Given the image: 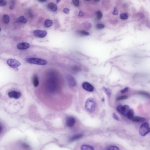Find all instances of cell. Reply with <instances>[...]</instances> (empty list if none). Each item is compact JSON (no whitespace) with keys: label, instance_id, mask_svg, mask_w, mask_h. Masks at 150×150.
Instances as JSON below:
<instances>
[{"label":"cell","instance_id":"6da1fadb","mask_svg":"<svg viewBox=\"0 0 150 150\" xmlns=\"http://www.w3.org/2000/svg\"><path fill=\"white\" fill-rule=\"evenodd\" d=\"M59 87L58 75L54 71H51L48 74L46 82V87L50 93H54L57 90Z\"/></svg>","mask_w":150,"mask_h":150},{"label":"cell","instance_id":"7a4b0ae2","mask_svg":"<svg viewBox=\"0 0 150 150\" xmlns=\"http://www.w3.org/2000/svg\"><path fill=\"white\" fill-rule=\"evenodd\" d=\"M96 106V102L92 98H89L86 100L85 104V108L88 112H92L95 111Z\"/></svg>","mask_w":150,"mask_h":150},{"label":"cell","instance_id":"3957f363","mask_svg":"<svg viewBox=\"0 0 150 150\" xmlns=\"http://www.w3.org/2000/svg\"><path fill=\"white\" fill-rule=\"evenodd\" d=\"M27 61L30 64L40 65H45L47 64L46 60L38 58H28L27 59Z\"/></svg>","mask_w":150,"mask_h":150},{"label":"cell","instance_id":"277c9868","mask_svg":"<svg viewBox=\"0 0 150 150\" xmlns=\"http://www.w3.org/2000/svg\"><path fill=\"white\" fill-rule=\"evenodd\" d=\"M150 132V127L149 124L147 123H145L142 124L140 127L139 133L141 136H145Z\"/></svg>","mask_w":150,"mask_h":150},{"label":"cell","instance_id":"5b68a950","mask_svg":"<svg viewBox=\"0 0 150 150\" xmlns=\"http://www.w3.org/2000/svg\"><path fill=\"white\" fill-rule=\"evenodd\" d=\"M130 110V107L127 105H125L124 106H120L117 107V110L118 112L121 114L126 116H127Z\"/></svg>","mask_w":150,"mask_h":150},{"label":"cell","instance_id":"8992f818","mask_svg":"<svg viewBox=\"0 0 150 150\" xmlns=\"http://www.w3.org/2000/svg\"><path fill=\"white\" fill-rule=\"evenodd\" d=\"M7 64L9 66L13 68H16L20 66L21 64L18 60L14 59H9L7 61Z\"/></svg>","mask_w":150,"mask_h":150},{"label":"cell","instance_id":"52a82bcc","mask_svg":"<svg viewBox=\"0 0 150 150\" xmlns=\"http://www.w3.org/2000/svg\"><path fill=\"white\" fill-rule=\"evenodd\" d=\"M75 123L76 120L73 117L69 116L66 119V123L67 126L68 127H73L75 126Z\"/></svg>","mask_w":150,"mask_h":150},{"label":"cell","instance_id":"ba28073f","mask_svg":"<svg viewBox=\"0 0 150 150\" xmlns=\"http://www.w3.org/2000/svg\"><path fill=\"white\" fill-rule=\"evenodd\" d=\"M82 86L83 88L87 91L91 92L94 91L93 86L90 83L87 82H85L83 83Z\"/></svg>","mask_w":150,"mask_h":150},{"label":"cell","instance_id":"9c48e42d","mask_svg":"<svg viewBox=\"0 0 150 150\" xmlns=\"http://www.w3.org/2000/svg\"><path fill=\"white\" fill-rule=\"evenodd\" d=\"M34 34L38 37L43 38L46 36L47 32L45 30H35L34 31Z\"/></svg>","mask_w":150,"mask_h":150},{"label":"cell","instance_id":"30bf717a","mask_svg":"<svg viewBox=\"0 0 150 150\" xmlns=\"http://www.w3.org/2000/svg\"><path fill=\"white\" fill-rule=\"evenodd\" d=\"M68 84L71 87H74L76 86V82L75 79L71 75H68L67 77Z\"/></svg>","mask_w":150,"mask_h":150},{"label":"cell","instance_id":"8fae6325","mask_svg":"<svg viewBox=\"0 0 150 150\" xmlns=\"http://www.w3.org/2000/svg\"><path fill=\"white\" fill-rule=\"evenodd\" d=\"M8 95L10 98L18 99L21 96V94L19 92L13 91L9 92Z\"/></svg>","mask_w":150,"mask_h":150},{"label":"cell","instance_id":"7c38bea8","mask_svg":"<svg viewBox=\"0 0 150 150\" xmlns=\"http://www.w3.org/2000/svg\"><path fill=\"white\" fill-rule=\"evenodd\" d=\"M30 45L27 43L23 42L19 43L17 45V48L21 50H24L29 48Z\"/></svg>","mask_w":150,"mask_h":150},{"label":"cell","instance_id":"4fadbf2b","mask_svg":"<svg viewBox=\"0 0 150 150\" xmlns=\"http://www.w3.org/2000/svg\"><path fill=\"white\" fill-rule=\"evenodd\" d=\"M83 135L81 133L74 135L70 137L69 139V141L70 142H73L74 141L81 138L83 137Z\"/></svg>","mask_w":150,"mask_h":150},{"label":"cell","instance_id":"5bb4252c","mask_svg":"<svg viewBox=\"0 0 150 150\" xmlns=\"http://www.w3.org/2000/svg\"><path fill=\"white\" fill-rule=\"evenodd\" d=\"M48 8L53 12H56L57 9V7L56 5L53 3H50L48 4Z\"/></svg>","mask_w":150,"mask_h":150},{"label":"cell","instance_id":"9a60e30c","mask_svg":"<svg viewBox=\"0 0 150 150\" xmlns=\"http://www.w3.org/2000/svg\"><path fill=\"white\" fill-rule=\"evenodd\" d=\"M81 150H94V147L92 146L87 145H82L80 147Z\"/></svg>","mask_w":150,"mask_h":150},{"label":"cell","instance_id":"2e32d148","mask_svg":"<svg viewBox=\"0 0 150 150\" xmlns=\"http://www.w3.org/2000/svg\"><path fill=\"white\" fill-rule=\"evenodd\" d=\"M33 85L35 87H37L39 85L38 77L36 75H34L33 77Z\"/></svg>","mask_w":150,"mask_h":150},{"label":"cell","instance_id":"e0dca14e","mask_svg":"<svg viewBox=\"0 0 150 150\" xmlns=\"http://www.w3.org/2000/svg\"><path fill=\"white\" fill-rule=\"evenodd\" d=\"M132 120L134 122H142L145 121V119L143 118L136 116L132 118Z\"/></svg>","mask_w":150,"mask_h":150},{"label":"cell","instance_id":"ac0fdd59","mask_svg":"<svg viewBox=\"0 0 150 150\" xmlns=\"http://www.w3.org/2000/svg\"><path fill=\"white\" fill-rule=\"evenodd\" d=\"M17 22L19 23H26L27 22V20L24 16H21L17 19Z\"/></svg>","mask_w":150,"mask_h":150},{"label":"cell","instance_id":"d6986e66","mask_svg":"<svg viewBox=\"0 0 150 150\" xmlns=\"http://www.w3.org/2000/svg\"><path fill=\"white\" fill-rule=\"evenodd\" d=\"M103 89L105 93L106 94V95H107L109 97L110 96H111V91L110 89L109 88H107L105 87H103Z\"/></svg>","mask_w":150,"mask_h":150},{"label":"cell","instance_id":"ffe728a7","mask_svg":"<svg viewBox=\"0 0 150 150\" xmlns=\"http://www.w3.org/2000/svg\"><path fill=\"white\" fill-rule=\"evenodd\" d=\"M134 114V111L133 109H131L129 111L127 116L129 119H132L133 117Z\"/></svg>","mask_w":150,"mask_h":150},{"label":"cell","instance_id":"44dd1931","mask_svg":"<svg viewBox=\"0 0 150 150\" xmlns=\"http://www.w3.org/2000/svg\"><path fill=\"white\" fill-rule=\"evenodd\" d=\"M53 23L52 21L50 20L47 19L45 21V25L46 27H49L52 25Z\"/></svg>","mask_w":150,"mask_h":150},{"label":"cell","instance_id":"7402d4cb","mask_svg":"<svg viewBox=\"0 0 150 150\" xmlns=\"http://www.w3.org/2000/svg\"><path fill=\"white\" fill-rule=\"evenodd\" d=\"M3 20L4 23L6 24H8L10 20L9 16L7 14H5L3 16Z\"/></svg>","mask_w":150,"mask_h":150},{"label":"cell","instance_id":"603a6c76","mask_svg":"<svg viewBox=\"0 0 150 150\" xmlns=\"http://www.w3.org/2000/svg\"><path fill=\"white\" fill-rule=\"evenodd\" d=\"M120 17L121 19L125 20L127 19L128 18V15L127 13H123L121 14L120 15Z\"/></svg>","mask_w":150,"mask_h":150},{"label":"cell","instance_id":"cb8c5ba5","mask_svg":"<svg viewBox=\"0 0 150 150\" xmlns=\"http://www.w3.org/2000/svg\"><path fill=\"white\" fill-rule=\"evenodd\" d=\"M96 16L97 18L99 20H100L103 17V14L101 11H98L96 13Z\"/></svg>","mask_w":150,"mask_h":150},{"label":"cell","instance_id":"d4e9b609","mask_svg":"<svg viewBox=\"0 0 150 150\" xmlns=\"http://www.w3.org/2000/svg\"><path fill=\"white\" fill-rule=\"evenodd\" d=\"M107 150H119V149L117 146H111L108 147Z\"/></svg>","mask_w":150,"mask_h":150},{"label":"cell","instance_id":"484cf974","mask_svg":"<svg viewBox=\"0 0 150 150\" xmlns=\"http://www.w3.org/2000/svg\"><path fill=\"white\" fill-rule=\"evenodd\" d=\"M79 33L80 34L85 36H89L90 35V33L84 30H80L79 31Z\"/></svg>","mask_w":150,"mask_h":150},{"label":"cell","instance_id":"4316f807","mask_svg":"<svg viewBox=\"0 0 150 150\" xmlns=\"http://www.w3.org/2000/svg\"><path fill=\"white\" fill-rule=\"evenodd\" d=\"M22 147L24 149L27 150H29L30 149V147L29 145L27 144L23 143L22 144Z\"/></svg>","mask_w":150,"mask_h":150},{"label":"cell","instance_id":"83f0119b","mask_svg":"<svg viewBox=\"0 0 150 150\" xmlns=\"http://www.w3.org/2000/svg\"><path fill=\"white\" fill-rule=\"evenodd\" d=\"M105 26L104 25L101 24H98L96 25V28L98 29H103L105 28Z\"/></svg>","mask_w":150,"mask_h":150},{"label":"cell","instance_id":"f1b7e54d","mask_svg":"<svg viewBox=\"0 0 150 150\" xmlns=\"http://www.w3.org/2000/svg\"><path fill=\"white\" fill-rule=\"evenodd\" d=\"M128 97L127 96H123L118 97L116 98L117 100H125Z\"/></svg>","mask_w":150,"mask_h":150},{"label":"cell","instance_id":"f546056e","mask_svg":"<svg viewBox=\"0 0 150 150\" xmlns=\"http://www.w3.org/2000/svg\"><path fill=\"white\" fill-rule=\"evenodd\" d=\"M7 4V2L5 0H0V6H2L5 5Z\"/></svg>","mask_w":150,"mask_h":150},{"label":"cell","instance_id":"4dcf8cb0","mask_svg":"<svg viewBox=\"0 0 150 150\" xmlns=\"http://www.w3.org/2000/svg\"><path fill=\"white\" fill-rule=\"evenodd\" d=\"M73 4L76 7H78L79 5V1L78 0H73Z\"/></svg>","mask_w":150,"mask_h":150},{"label":"cell","instance_id":"1f68e13d","mask_svg":"<svg viewBox=\"0 0 150 150\" xmlns=\"http://www.w3.org/2000/svg\"><path fill=\"white\" fill-rule=\"evenodd\" d=\"M128 87H126L125 88L121 90V93H124L126 92H127V91H128Z\"/></svg>","mask_w":150,"mask_h":150},{"label":"cell","instance_id":"d6a6232c","mask_svg":"<svg viewBox=\"0 0 150 150\" xmlns=\"http://www.w3.org/2000/svg\"><path fill=\"white\" fill-rule=\"evenodd\" d=\"M113 14L115 15H116L118 14V10L116 8H115L114 9V11L113 13Z\"/></svg>","mask_w":150,"mask_h":150},{"label":"cell","instance_id":"836d02e7","mask_svg":"<svg viewBox=\"0 0 150 150\" xmlns=\"http://www.w3.org/2000/svg\"><path fill=\"white\" fill-rule=\"evenodd\" d=\"M73 70L77 72L79 71V70H80V68L79 67L75 66L73 68Z\"/></svg>","mask_w":150,"mask_h":150},{"label":"cell","instance_id":"e575fe53","mask_svg":"<svg viewBox=\"0 0 150 150\" xmlns=\"http://www.w3.org/2000/svg\"><path fill=\"white\" fill-rule=\"evenodd\" d=\"M113 117L115 119L117 120V121H118L119 120V119L118 117L115 114H113Z\"/></svg>","mask_w":150,"mask_h":150},{"label":"cell","instance_id":"d590c367","mask_svg":"<svg viewBox=\"0 0 150 150\" xmlns=\"http://www.w3.org/2000/svg\"><path fill=\"white\" fill-rule=\"evenodd\" d=\"M64 13L66 14H68L69 13V12H70V9H69L65 8L64 9Z\"/></svg>","mask_w":150,"mask_h":150},{"label":"cell","instance_id":"8d00e7d4","mask_svg":"<svg viewBox=\"0 0 150 150\" xmlns=\"http://www.w3.org/2000/svg\"><path fill=\"white\" fill-rule=\"evenodd\" d=\"M84 14L83 12H82V11H80V12H79L78 15L80 17H82V16H83L84 15Z\"/></svg>","mask_w":150,"mask_h":150},{"label":"cell","instance_id":"74e56055","mask_svg":"<svg viewBox=\"0 0 150 150\" xmlns=\"http://www.w3.org/2000/svg\"><path fill=\"white\" fill-rule=\"evenodd\" d=\"M3 130V127H2V126L0 124V134L2 133Z\"/></svg>","mask_w":150,"mask_h":150},{"label":"cell","instance_id":"f35d334b","mask_svg":"<svg viewBox=\"0 0 150 150\" xmlns=\"http://www.w3.org/2000/svg\"><path fill=\"white\" fill-rule=\"evenodd\" d=\"M29 14L30 16L31 17H33V15H32V13L30 11H29Z\"/></svg>","mask_w":150,"mask_h":150},{"label":"cell","instance_id":"ab89813d","mask_svg":"<svg viewBox=\"0 0 150 150\" xmlns=\"http://www.w3.org/2000/svg\"><path fill=\"white\" fill-rule=\"evenodd\" d=\"M39 1H40L41 2H45L46 0H39Z\"/></svg>","mask_w":150,"mask_h":150},{"label":"cell","instance_id":"60d3db41","mask_svg":"<svg viewBox=\"0 0 150 150\" xmlns=\"http://www.w3.org/2000/svg\"><path fill=\"white\" fill-rule=\"evenodd\" d=\"M59 1H59V0H57V3H58V2H59Z\"/></svg>","mask_w":150,"mask_h":150},{"label":"cell","instance_id":"b9f144b4","mask_svg":"<svg viewBox=\"0 0 150 150\" xmlns=\"http://www.w3.org/2000/svg\"><path fill=\"white\" fill-rule=\"evenodd\" d=\"M1 30V28H0V32Z\"/></svg>","mask_w":150,"mask_h":150}]
</instances>
